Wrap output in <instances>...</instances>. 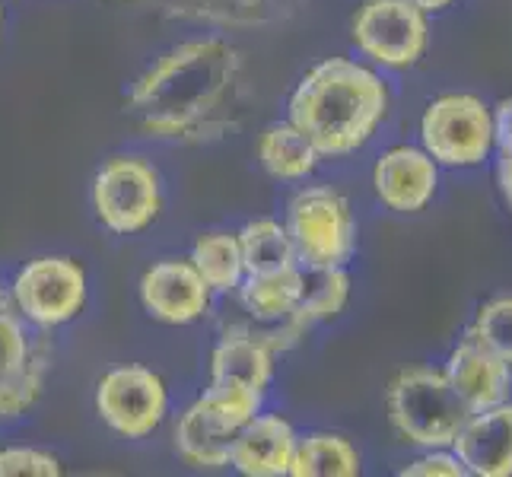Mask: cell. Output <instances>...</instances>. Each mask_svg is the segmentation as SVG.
Listing matches in <instances>:
<instances>
[{
    "label": "cell",
    "mask_w": 512,
    "mask_h": 477,
    "mask_svg": "<svg viewBox=\"0 0 512 477\" xmlns=\"http://www.w3.org/2000/svg\"><path fill=\"white\" fill-rule=\"evenodd\" d=\"M242 58L220 35L191 39L156 58L128 93V112L160 140H201L223 128Z\"/></svg>",
    "instance_id": "1"
},
{
    "label": "cell",
    "mask_w": 512,
    "mask_h": 477,
    "mask_svg": "<svg viewBox=\"0 0 512 477\" xmlns=\"http://www.w3.org/2000/svg\"><path fill=\"white\" fill-rule=\"evenodd\" d=\"M385 112L382 77L350 58L315 64L287 102V121L312 140L322 159L357 153L379 131Z\"/></svg>",
    "instance_id": "2"
},
{
    "label": "cell",
    "mask_w": 512,
    "mask_h": 477,
    "mask_svg": "<svg viewBox=\"0 0 512 477\" xmlns=\"http://www.w3.org/2000/svg\"><path fill=\"white\" fill-rule=\"evenodd\" d=\"M385 411L392 427L420 449H449L455 433L471 417L446 373L430 366H411L388 382Z\"/></svg>",
    "instance_id": "3"
},
{
    "label": "cell",
    "mask_w": 512,
    "mask_h": 477,
    "mask_svg": "<svg viewBox=\"0 0 512 477\" xmlns=\"http://www.w3.org/2000/svg\"><path fill=\"white\" fill-rule=\"evenodd\" d=\"M51 373V344L26 322L7 287H0V423L26 417Z\"/></svg>",
    "instance_id": "4"
},
{
    "label": "cell",
    "mask_w": 512,
    "mask_h": 477,
    "mask_svg": "<svg viewBox=\"0 0 512 477\" xmlns=\"http://www.w3.org/2000/svg\"><path fill=\"white\" fill-rule=\"evenodd\" d=\"M287 233L299 264L312 268H347L357 252V220L350 201L328 185L296 191L287 204Z\"/></svg>",
    "instance_id": "5"
},
{
    "label": "cell",
    "mask_w": 512,
    "mask_h": 477,
    "mask_svg": "<svg viewBox=\"0 0 512 477\" xmlns=\"http://www.w3.org/2000/svg\"><path fill=\"white\" fill-rule=\"evenodd\" d=\"M96 220L115 236H137L163 214V179L140 156H112L93 179Z\"/></svg>",
    "instance_id": "6"
},
{
    "label": "cell",
    "mask_w": 512,
    "mask_h": 477,
    "mask_svg": "<svg viewBox=\"0 0 512 477\" xmlns=\"http://www.w3.org/2000/svg\"><path fill=\"white\" fill-rule=\"evenodd\" d=\"M16 309L35 328L51 331L61 328L86 309L90 299V280L83 264L67 255H39L16 271L7 287Z\"/></svg>",
    "instance_id": "7"
},
{
    "label": "cell",
    "mask_w": 512,
    "mask_h": 477,
    "mask_svg": "<svg viewBox=\"0 0 512 477\" xmlns=\"http://www.w3.org/2000/svg\"><path fill=\"white\" fill-rule=\"evenodd\" d=\"M96 414L121 439H147L169 414V388L150 366H115L96 385Z\"/></svg>",
    "instance_id": "8"
},
{
    "label": "cell",
    "mask_w": 512,
    "mask_h": 477,
    "mask_svg": "<svg viewBox=\"0 0 512 477\" xmlns=\"http://www.w3.org/2000/svg\"><path fill=\"white\" fill-rule=\"evenodd\" d=\"M420 140L436 166H478L493 150V112L474 96H443L423 112Z\"/></svg>",
    "instance_id": "9"
},
{
    "label": "cell",
    "mask_w": 512,
    "mask_h": 477,
    "mask_svg": "<svg viewBox=\"0 0 512 477\" xmlns=\"http://www.w3.org/2000/svg\"><path fill=\"white\" fill-rule=\"evenodd\" d=\"M427 13L414 0H366L353 16V45L382 67H411L427 51Z\"/></svg>",
    "instance_id": "10"
},
{
    "label": "cell",
    "mask_w": 512,
    "mask_h": 477,
    "mask_svg": "<svg viewBox=\"0 0 512 477\" xmlns=\"http://www.w3.org/2000/svg\"><path fill=\"white\" fill-rule=\"evenodd\" d=\"M140 306L163 325H194L210 312L214 290L188 258H163L140 277Z\"/></svg>",
    "instance_id": "11"
},
{
    "label": "cell",
    "mask_w": 512,
    "mask_h": 477,
    "mask_svg": "<svg viewBox=\"0 0 512 477\" xmlns=\"http://www.w3.org/2000/svg\"><path fill=\"white\" fill-rule=\"evenodd\" d=\"M439 169L427 150L417 147H392L379 156L373 169L376 198L395 210V214H417L436 194Z\"/></svg>",
    "instance_id": "12"
},
{
    "label": "cell",
    "mask_w": 512,
    "mask_h": 477,
    "mask_svg": "<svg viewBox=\"0 0 512 477\" xmlns=\"http://www.w3.org/2000/svg\"><path fill=\"white\" fill-rule=\"evenodd\" d=\"M452 452L474 477H512V404L471 414L455 433Z\"/></svg>",
    "instance_id": "13"
},
{
    "label": "cell",
    "mask_w": 512,
    "mask_h": 477,
    "mask_svg": "<svg viewBox=\"0 0 512 477\" xmlns=\"http://www.w3.org/2000/svg\"><path fill=\"white\" fill-rule=\"evenodd\" d=\"M509 363H503L497 353H490L478 341L465 338L452 350V357L446 363V379L452 385V392L458 401L465 404L468 414H481L487 408L509 401L512 392V373Z\"/></svg>",
    "instance_id": "14"
},
{
    "label": "cell",
    "mask_w": 512,
    "mask_h": 477,
    "mask_svg": "<svg viewBox=\"0 0 512 477\" xmlns=\"http://www.w3.org/2000/svg\"><path fill=\"white\" fill-rule=\"evenodd\" d=\"M299 433L280 414H255L233 439L229 468L245 477H284L290 474Z\"/></svg>",
    "instance_id": "15"
},
{
    "label": "cell",
    "mask_w": 512,
    "mask_h": 477,
    "mask_svg": "<svg viewBox=\"0 0 512 477\" xmlns=\"http://www.w3.org/2000/svg\"><path fill=\"white\" fill-rule=\"evenodd\" d=\"M277 350L268 344L258 325H233L220 334L210 353V382H242L255 392H268L274 382Z\"/></svg>",
    "instance_id": "16"
},
{
    "label": "cell",
    "mask_w": 512,
    "mask_h": 477,
    "mask_svg": "<svg viewBox=\"0 0 512 477\" xmlns=\"http://www.w3.org/2000/svg\"><path fill=\"white\" fill-rule=\"evenodd\" d=\"M233 439H236V430L226 427L201 398H194L188 404L172 430V446L179 452V458L185 465L201 468V471L229 468Z\"/></svg>",
    "instance_id": "17"
},
{
    "label": "cell",
    "mask_w": 512,
    "mask_h": 477,
    "mask_svg": "<svg viewBox=\"0 0 512 477\" xmlns=\"http://www.w3.org/2000/svg\"><path fill=\"white\" fill-rule=\"evenodd\" d=\"M258 163L277 182H303L319 169L322 153L312 147V140L290 121L268 125L258 137Z\"/></svg>",
    "instance_id": "18"
},
{
    "label": "cell",
    "mask_w": 512,
    "mask_h": 477,
    "mask_svg": "<svg viewBox=\"0 0 512 477\" xmlns=\"http://www.w3.org/2000/svg\"><path fill=\"white\" fill-rule=\"evenodd\" d=\"M239 303L249 312L255 325H277L296 309L303 293V264H293L284 271L245 274L239 284Z\"/></svg>",
    "instance_id": "19"
},
{
    "label": "cell",
    "mask_w": 512,
    "mask_h": 477,
    "mask_svg": "<svg viewBox=\"0 0 512 477\" xmlns=\"http://www.w3.org/2000/svg\"><path fill=\"white\" fill-rule=\"evenodd\" d=\"M360 452L350 439L338 433H309L299 436L290 477H357Z\"/></svg>",
    "instance_id": "20"
},
{
    "label": "cell",
    "mask_w": 512,
    "mask_h": 477,
    "mask_svg": "<svg viewBox=\"0 0 512 477\" xmlns=\"http://www.w3.org/2000/svg\"><path fill=\"white\" fill-rule=\"evenodd\" d=\"M188 261L194 264V271L204 277V284L214 293H236L245 277L239 236L226 233V229H214V233H204L194 239Z\"/></svg>",
    "instance_id": "21"
},
{
    "label": "cell",
    "mask_w": 512,
    "mask_h": 477,
    "mask_svg": "<svg viewBox=\"0 0 512 477\" xmlns=\"http://www.w3.org/2000/svg\"><path fill=\"white\" fill-rule=\"evenodd\" d=\"M236 236H239L245 274H268V271H284L299 264L287 226L271 217L245 223Z\"/></svg>",
    "instance_id": "22"
},
{
    "label": "cell",
    "mask_w": 512,
    "mask_h": 477,
    "mask_svg": "<svg viewBox=\"0 0 512 477\" xmlns=\"http://www.w3.org/2000/svg\"><path fill=\"white\" fill-rule=\"evenodd\" d=\"M468 338L487 347L490 353H497L503 363L512 366V296L490 299L487 306H481Z\"/></svg>",
    "instance_id": "23"
},
{
    "label": "cell",
    "mask_w": 512,
    "mask_h": 477,
    "mask_svg": "<svg viewBox=\"0 0 512 477\" xmlns=\"http://www.w3.org/2000/svg\"><path fill=\"white\" fill-rule=\"evenodd\" d=\"M61 462L51 452L32 446L0 449V477H58Z\"/></svg>",
    "instance_id": "24"
},
{
    "label": "cell",
    "mask_w": 512,
    "mask_h": 477,
    "mask_svg": "<svg viewBox=\"0 0 512 477\" xmlns=\"http://www.w3.org/2000/svg\"><path fill=\"white\" fill-rule=\"evenodd\" d=\"M465 465L458 462V455L443 452V449H430V455L417 458L408 468H401V477H465Z\"/></svg>",
    "instance_id": "25"
},
{
    "label": "cell",
    "mask_w": 512,
    "mask_h": 477,
    "mask_svg": "<svg viewBox=\"0 0 512 477\" xmlns=\"http://www.w3.org/2000/svg\"><path fill=\"white\" fill-rule=\"evenodd\" d=\"M493 147L512 150V99H503L493 112Z\"/></svg>",
    "instance_id": "26"
},
{
    "label": "cell",
    "mask_w": 512,
    "mask_h": 477,
    "mask_svg": "<svg viewBox=\"0 0 512 477\" xmlns=\"http://www.w3.org/2000/svg\"><path fill=\"white\" fill-rule=\"evenodd\" d=\"M500 188L512 207V150H500Z\"/></svg>",
    "instance_id": "27"
},
{
    "label": "cell",
    "mask_w": 512,
    "mask_h": 477,
    "mask_svg": "<svg viewBox=\"0 0 512 477\" xmlns=\"http://www.w3.org/2000/svg\"><path fill=\"white\" fill-rule=\"evenodd\" d=\"M414 4L423 10V13H436V10H446L452 0H414Z\"/></svg>",
    "instance_id": "28"
},
{
    "label": "cell",
    "mask_w": 512,
    "mask_h": 477,
    "mask_svg": "<svg viewBox=\"0 0 512 477\" xmlns=\"http://www.w3.org/2000/svg\"><path fill=\"white\" fill-rule=\"evenodd\" d=\"M0 39H4V4H0Z\"/></svg>",
    "instance_id": "29"
}]
</instances>
